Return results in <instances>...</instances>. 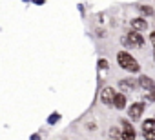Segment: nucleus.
<instances>
[{
  "label": "nucleus",
  "mask_w": 155,
  "mask_h": 140,
  "mask_svg": "<svg viewBox=\"0 0 155 140\" xmlns=\"http://www.w3.org/2000/svg\"><path fill=\"white\" fill-rule=\"evenodd\" d=\"M117 64H119L120 69L130 71V73H139V71H140V64H139L137 58L131 56V53H128V51H119V53H117Z\"/></svg>",
  "instance_id": "nucleus-1"
},
{
  "label": "nucleus",
  "mask_w": 155,
  "mask_h": 140,
  "mask_svg": "<svg viewBox=\"0 0 155 140\" xmlns=\"http://www.w3.org/2000/svg\"><path fill=\"white\" fill-rule=\"evenodd\" d=\"M137 82H139V88H142V91H144V98L148 102H155V82H153V78H150L148 75H140L137 78Z\"/></svg>",
  "instance_id": "nucleus-2"
},
{
  "label": "nucleus",
  "mask_w": 155,
  "mask_h": 140,
  "mask_svg": "<svg viewBox=\"0 0 155 140\" xmlns=\"http://www.w3.org/2000/svg\"><path fill=\"white\" fill-rule=\"evenodd\" d=\"M120 42L126 46V47H131V49H137V47H142L144 46V37L139 33V31H128L122 38H120Z\"/></svg>",
  "instance_id": "nucleus-3"
},
{
  "label": "nucleus",
  "mask_w": 155,
  "mask_h": 140,
  "mask_svg": "<svg viewBox=\"0 0 155 140\" xmlns=\"http://www.w3.org/2000/svg\"><path fill=\"white\" fill-rule=\"evenodd\" d=\"M120 131H122V140H137V129L128 118H120Z\"/></svg>",
  "instance_id": "nucleus-4"
},
{
  "label": "nucleus",
  "mask_w": 155,
  "mask_h": 140,
  "mask_svg": "<svg viewBox=\"0 0 155 140\" xmlns=\"http://www.w3.org/2000/svg\"><path fill=\"white\" fill-rule=\"evenodd\" d=\"M144 111H146V104L144 102H133L128 107V120H133V122L140 120V116L144 115Z\"/></svg>",
  "instance_id": "nucleus-5"
},
{
  "label": "nucleus",
  "mask_w": 155,
  "mask_h": 140,
  "mask_svg": "<svg viewBox=\"0 0 155 140\" xmlns=\"http://www.w3.org/2000/svg\"><path fill=\"white\" fill-rule=\"evenodd\" d=\"M115 95H117L115 88L106 86V88H102V91H101V102H102L104 106L111 107V106H113V100H115Z\"/></svg>",
  "instance_id": "nucleus-6"
},
{
  "label": "nucleus",
  "mask_w": 155,
  "mask_h": 140,
  "mask_svg": "<svg viewBox=\"0 0 155 140\" xmlns=\"http://www.w3.org/2000/svg\"><path fill=\"white\" fill-rule=\"evenodd\" d=\"M130 26H131V29L133 31H146L148 29V20L144 18V17H137V18H131L130 20Z\"/></svg>",
  "instance_id": "nucleus-7"
},
{
  "label": "nucleus",
  "mask_w": 155,
  "mask_h": 140,
  "mask_svg": "<svg viewBox=\"0 0 155 140\" xmlns=\"http://www.w3.org/2000/svg\"><path fill=\"white\" fill-rule=\"evenodd\" d=\"M137 86H139V82H137L135 78H131V77L119 80V88H120V91H133Z\"/></svg>",
  "instance_id": "nucleus-8"
},
{
  "label": "nucleus",
  "mask_w": 155,
  "mask_h": 140,
  "mask_svg": "<svg viewBox=\"0 0 155 140\" xmlns=\"http://www.w3.org/2000/svg\"><path fill=\"white\" fill-rule=\"evenodd\" d=\"M113 107H115L117 111H122V109H126V107H128V98H126V95H124V93H117V95H115Z\"/></svg>",
  "instance_id": "nucleus-9"
},
{
  "label": "nucleus",
  "mask_w": 155,
  "mask_h": 140,
  "mask_svg": "<svg viewBox=\"0 0 155 140\" xmlns=\"http://www.w3.org/2000/svg\"><path fill=\"white\" fill-rule=\"evenodd\" d=\"M108 140H122V131L117 126H111L108 129Z\"/></svg>",
  "instance_id": "nucleus-10"
},
{
  "label": "nucleus",
  "mask_w": 155,
  "mask_h": 140,
  "mask_svg": "<svg viewBox=\"0 0 155 140\" xmlns=\"http://www.w3.org/2000/svg\"><path fill=\"white\" fill-rule=\"evenodd\" d=\"M140 129H142V133L155 131V118H146V120H142V124H140Z\"/></svg>",
  "instance_id": "nucleus-11"
},
{
  "label": "nucleus",
  "mask_w": 155,
  "mask_h": 140,
  "mask_svg": "<svg viewBox=\"0 0 155 140\" xmlns=\"http://www.w3.org/2000/svg\"><path fill=\"white\" fill-rule=\"evenodd\" d=\"M58 120H60V113H57V111H55V113H51V115L48 116V124H49V126H55Z\"/></svg>",
  "instance_id": "nucleus-12"
},
{
  "label": "nucleus",
  "mask_w": 155,
  "mask_h": 140,
  "mask_svg": "<svg viewBox=\"0 0 155 140\" xmlns=\"http://www.w3.org/2000/svg\"><path fill=\"white\" fill-rule=\"evenodd\" d=\"M139 11H140L142 15H146V17H151V15H153V9H151L150 6H139Z\"/></svg>",
  "instance_id": "nucleus-13"
},
{
  "label": "nucleus",
  "mask_w": 155,
  "mask_h": 140,
  "mask_svg": "<svg viewBox=\"0 0 155 140\" xmlns=\"http://www.w3.org/2000/svg\"><path fill=\"white\" fill-rule=\"evenodd\" d=\"M108 67H110L108 60H106V58H99V69H104V71H106Z\"/></svg>",
  "instance_id": "nucleus-14"
},
{
  "label": "nucleus",
  "mask_w": 155,
  "mask_h": 140,
  "mask_svg": "<svg viewBox=\"0 0 155 140\" xmlns=\"http://www.w3.org/2000/svg\"><path fill=\"white\" fill-rule=\"evenodd\" d=\"M144 140H155V131H150V133H142Z\"/></svg>",
  "instance_id": "nucleus-15"
},
{
  "label": "nucleus",
  "mask_w": 155,
  "mask_h": 140,
  "mask_svg": "<svg viewBox=\"0 0 155 140\" xmlns=\"http://www.w3.org/2000/svg\"><path fill=\"white\" fill-rule=\"evenodd\" d=\"M150 42L153 44V49H155V31H151V33H150Z\"/></svg>",
  "instance_id": "nucleus-16"
},
{
  "label": "nucleus",
  "mask_w": 155,
  "mask_h": 140,
  "mask_svg": "<svg viewBox=\"0 0 155 140\" xmlns=\"http://www.w3.org/2000/svg\"><path fill=\"white\" fill-rule=\"evenodd\" d=\"M97 37H106V33H104V29H99V31H97Z\"/></svg>",
  "instance_id": "nucleus-17"
},
{
  "label": "nucleus",
  "mask_w": 155,
  "mask_h": 140,
  "mask_svg": "<svg viewBox=\"0 0 155 140\" xmlns=\"http://www.w3.org/2000/svg\"><path fill=\"white\" fill-rule=\"evenodd\" d=\"M31 140H42V138H40V135L35 133V135H31Z\"/></svg>",
  "instance_id": "nucleus-18"
}]
</instances>
